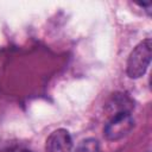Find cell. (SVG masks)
Instances as JSON below:
<instances>
[{
    "label": "cell",
    "instance_id": "cell-1",
    "mask_svg": "<svg viewBox=\"0 0 152 152\" xmlns=\"http://www.w3.org/2000/svg\"><path fill=\"white\" fill-rule=\"evenodd\" d=\"M152 56V43L151 39L147 38L140 42L129 53L127 59L126 71L131 78H139L141 77L151 62Z\"/></svg>",
    "mask_w": 152,
    "mask_h": 152
},
{
    "label": "cell",
    "instance_id": "cell-2",
    "mask_svg": "<svg viewBox=\"0 0 152 152\" xmlns=\"http://www.w3.org/2000/svg\"><path fill=\"white\" fill-rule=\"evenodd\" d=\"M134 127V120L128 113H120L110 116L104 126V135L108 140H119L126 137Z\"/></svg>",
    "mask_w": 152,
    "mask_h": 152
},
{
    "label": "cell",
    "instance_id": "cell-3",
    "mask_svg": "<svg viewBox=\"0 0 152 152\" xmlns=\"http://www.w3.org/2000/svg\"><path fill=\"white\" fill-rule=\"evenodd\" d=\"M45 151L46 152H71L72 138L70 133L64 128H58L53 131L46 139Z\"/></svg>",
    "mask_w": 152,
    "mask_h": 152
},
{
    "label": "cell",
    "instance_id": "cell-4",
    "mask_svg": "<svg viewBox=\"0 0 152 152\" xmlns=\"http://www.w3.org/2000/svg\"><path fill=\"white\" fill-rule=\"evenodd\" d=\"M134 108L133 100L125 93H115L113 94L106 103L107 112L112 115L120 114V113H128L131 114L132 109Z\"/></svg>",
    "mask_w": 152,
    "mask_h": 152
},
{
    "label": "cell",
    "instance_id": "cell-5",
    "mask_svg": "<svg viewBox=\"0 0 152 152\" xmlns=\"http://www.w3.org/2000/svg\"><path fill=\"white\" fill-rule=\"evenodd\" d=\"M74 152H99V142L95 139H86L78 144Z\"/></svg>",
    "mask_w": 152,
    "mask_h": 152
},
{
    "label": "cell",
    "instance_id": "cell-6",
    "mask_svg": "<svg viewBox=\"0 0 152 152\" xmlns=\"http://www.w3.org/2000/svg\"><path fill=\"white\" fill-rule=\"evenodd\" d=\"M8 152H33V151L27 150V148H13V150H11Z\"/></svg>",
    "mask_w": 152,
    "mask_h": 152
}]
</instances>
